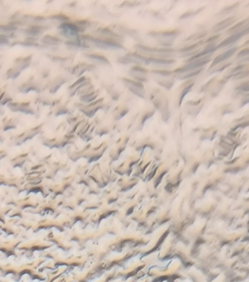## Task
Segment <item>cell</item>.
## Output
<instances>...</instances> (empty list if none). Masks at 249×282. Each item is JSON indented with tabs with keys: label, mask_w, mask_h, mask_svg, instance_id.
Wrapping results in <instances>:
<instances>
[{
	"label": "cell",
	"mask_w": 249,
	"mask_h": 282,
	"mask_svg": "<svg viewBox=\"0 0 249 282\" xmlns=\"http://www.w3.org/2000/svg\"><path fill=\"white\" fill-rule=\"evenodd\" d=\"M248 22H249V18H246L245 20H242V21L238 22L237 23H236V24H235L234 26H232L231 28H230V29H229L228 30V32H229V33L235 32H239V30H242V29H241V28L242 26H245V23H246Z\"/></svg>",
	"instance_id": "obj_12"
},
{
	"label": "cell",
	"mask_w": 249,
	"mask_h": 282,
	"mask_svg": "<svg viewBox=\"0 0 249 282\" xmlns=\"http://www.w3.org/2000/svg\"><path fill=\"white\" fill-rule=\"evenodd\" d=\"M86 78L85 77H81L80 78L78 79L76 82H75L72 85H71L70 87H69V89H73V88L76 87V86L77 85H81L82 83H83V82L85 81Z\"/></svg>",
	"instance_id": "obj_35"
},
{
	"label": "cell",
	"mask_w": 249,
	"mask_h": 282,
	"mask_svg": "<svg viewBox=\"0 0 249 282\" xmlns=\"http://www.w3.org/2000/svg\"><path fill=\"white\" fill-rule=\"evenodd\" d=\"M215 78H211L210 79V80H208L204 85H202L201 88V89H200V92L201 93H202V92H205L209 87V86L210 85V84L214 81Z\"/></svg>",
	"instance_id": "obj_37"
},
{
	"label": "cell",
	"mask_w": 249,
	"mask_h": 282,
	"mask_svg": "<svg viewBox=\"0 0 249 282\" xmlns=\"http://www.w3.org/2000/svg\"><path fill=\"white\" fill-rule=\"evenodd\" d=\"M131 72L133 73H142V74H146L148 72V71L144 68L143 67H140V66H133L131 67L130 69Z\"/></svg>",
	"instance_id": "obj_27"
},
{
	"label": "cell",
	"mask_w": 249,
	"mask_h": 282,
	"mask_svg": "<svg viewBox=\"0 0 249 282\" xmlns=\"http://www.w3.org/2000/svg\"><path fill=\"white\" fill-rule=\"evenodd\" d=\"M237 20L236 17L231 16L226 19L221 21L220 22L217 23L216 24L213 26L212 29V31L213 33H217L220 31H222L224 29H226L228 26H231L234 24Z\"/></svg>",
	"instance_id": "obj_7"
},
{
	"label": "cell",
	"mask_w": 249,
	"mask_h": 282,
	"mask_svg": "<svg viewBox=\"0 0 249 282\" xmlns=\"http://www.w3.org/2000/svg\"><path fill=\"white\" fill-rule=\"evenodd\" d=\"M65 44L67 46L72 47L79 48V49H87L89 48V46L87 44L81 43L79 40L77 41H68L65 43Z\"/></svg>",
	"instance_id": "obj_14"
},
{
	"label": "cell",
	"mask_w": 249,
	"mask_h": 282,
	"mask_svg": "<svg viewBox=\"0 0 249 282\" xmlns=\"http://www.w3.org/2000/svg\"><path fill=\"white\" fill-rule=\"evenodd\" d=\"M154 113V112H149L148 114H147V115H145L144 118L143 119V122H144L146 120H147V118H150L152 116H153Z\"/></svg>",
	"instance_id": "obj_47"
},
{
	"label": "cell",
	"mask_w": 249,
	"mask_h": 282,
	"mask_svg": "<svg viewBox=\"0 0 249 282\" xmlns=\"http://www.w3.org/2000/svg\"><path fill=\"white\" fill-rule=\"evenodd\" d=\"M249 76V71H240L239 72H237L236 73L234 74V78L235 79H240L246 78Z\"/></svg>",
	"instance_id": "obj_26"
},
{
	"label": "cell",
	"mask_w": 249,
	"mask_h": 282,
	"mask_svg": "<svg viewBox=\"0 0 249 282\" xmlns=\"http://www.w3.org/2000/svg\"><path fill=\"white\" fill-rule=\"evenodd\" d=\"M204 8H205L204 6L202 7L198 8V9H197L196 11H189V12H185L180 17V20H184L186 18H188L190 17L196 16L197 14L200 13L202 11H203V9H204Z\"/></svg>",
	"instance_id": "obj_18"
},
{
	"label": "cell",
	"mask_w": 249,
	"mask_h": 282,
	"mask_svg": "<svg viewBox=\"0 0 249 282\" xmlns=\"http://www.w3.org/2000/svg\"><path fill=\"white\" fill-rule=\"evenodd\" d=\"M202 70V69H200V70H198L197 71H195L194 72H191V73H188L187 74H185V75H184L183 77H180L179 79H181V80H184V79H187L190 78H192L193 77L196 76L198 75L201 72Z\"/></svg>",
	"instance_id": "obj_28"
},
{
	"label": "cell",
	"mask_w": 249,
	"mask_h": 282,
	"mask_svg": "<svg viewBox=\"0 0 249 282\" xmlns=\"http://www.w3.org/2000/svg\"><path fill=\"white\" fill-rule=\"evenodd\" d=\"M64 83H65V82H62V83H60L59 85H56V86L54 87V88H53V89H52L50 91V92H51V93H55L56 92H57V91H58L59 89L60 88V87H61V85H62V84H64Z\"/></svg>",
	"instance_id": "obj_42"
},
{
	"label": "cell",
	"mask_w": 249,
	"mask_h": 282,
	"mask_svg": "<svg viewBox=\"0 0 249 282\" xmlns=\"http://www.w3.org/2000/svg\"><path fill=\"white\" fill-rule=\"evenodd\" d=\"M249 47L248 48V47L245 48L244 49H243L242 50H241L239 53L237 54V55H236V59H239L244 58V57L249 55Z\"/></svg>",
	"instance_id": "obj_32"
},
{
	"label": "cell",
	"mask_w": 249,
	"mask_h": 282,
	"mask_svg": "<svg viewBox=\"0 0 249 282\" xmlns=\"http://www.w3.org/2000/svg\"><path fill=\"white\" fill-rule=\"evenodd\" d=\"M157 83L159 85L163 87L166 90H170L174 84V82L172 80H158Z\"/></svg>",
	"instance_id": "obj_22"
},
{
	"label": "cell",
	"mask_w": 249,
	"mask_h": 282,
	"mask_svg": "<svg viewBox=\"0 0 249 282\" xmlns=\"http://www.w3.org/2000/svg\"><path fill=\"white\" fill-rule=\"evenodd\" d=\"M246 65L245 64H240V65H239L237 66H236L235 68H234L233 70H232V71L231 72L232 73H234V72H237V71H240L241 70H242L243 68H244L245 67Z\"/></svg>",
	"instance_id": "obj_40"
},
{
	"label": "cell",
	"mask_w": 249,
	"mask_h": 282,
	"mask_svg": "<svg viewBox=\"0 0 249 282\" xmlns=\"http://www.w3.org/2000/svg\"><path fill=\"white\" fill-rule=\"evenodd\" d=\"M135 78L141 82H145L147 81V78H145V77H143L140 76H138V75L135 76Z\"/></svg>",
	"instance_id": "obj_44"
},
{
	"label": "cell",
	"mask_w": 249,
	"mask_h": 282,
	"mask_svg": "<svg viewBox=\"0 0 249 282\" xmlns=\"http://www.w3.org/2000/svg\"><path fill=\"white\" fill-rule=\"evenodd\" d=\"M42 42L44 44L50 45H57L60 42V40L56 37L51 36L50 35H46L43 38Z\"/></svg>",
	"instance_id": "obj_10"
},
{
	"label": "cell",
	"mask_w": 249,
	"mask_h": 282,
	"mask_svg": "<svg viewBox=\"0 0 249 282\" xmlns=\"http://www.w3.org/2000/svg\"><path fill=\"white\" fill-rule=\"evenodd\" d=\"M53 61H59V62H64V61H66L67 60V59L65 58V57H56V56H54L53 57V59H52Z\"/></svg>",
	"instance_id": "obj_43"
},
{
	"label": "cell",
	"mask_w": 249,
	"mask_h": 282,
	"mask_svg": "<svg viewBox=\"0 0 249 282\" xmlns=\"http://www.w3.org/2000/svg\"><path fill=\"white\" fill-rule=\"evenodd\" d=\"M244 59H242V60H240V61H239L238 64L239 65H240L243 62H249V57H244Z\"/></svg>",
	"instance_id": "obj_49"
},
{
	"label": "cell",
	"mask_w": 249,
	"mask_h": 282,
	"mask_svg": "<svg viewBox=\"0 0 249 282\" xmlns=\"http://www.w3.org/2000/svg\"><path fill=\"white\" fill-rule=\"evenodd\" d=\"M25 32L29 35H31V36H35V35H37L38 34H39L40 33H41L40 31H39V30H37L36 29H33L32 28H30L29 29H26L25 30Z\"/></svg>",
	"instance_id": "obj_34"
},
{
	"label": "cell",
	"mask_w": 249,
	"mask_h": 282,
	"mask_svg": "<svg viewBox=\"0 0 249 282\" xmlns=\"http://www.w3.org/2000/svg\"><path fill=\"white\" fill-rule=\"evenodd\" d=\"M50 19L61 20V21H67L69 20V17L64 14H55L49 17Z\"/></svg>",
	"instance_id": "obj_30"
},
{
	"label": "cell",
	"mask_w": 249,
	"mask_h": 282,
	"mask_svg": "<svg viewBox=\"0 0 249 282\" xmlns=\"http://www.w3.org/2000/svg\"><path fill=\"white\" fill-rule=\"evenodd\" d=\"M201 101H202V99H198L197 101H188L186 104H187V105H191V106H197V105H199L201 103Z\"/></svg>",
	"instance_id": "obj_41"
},
{
	"label": "cell",
	"mask_w": 249,
	"mask_h": 282,
	"mask_svg": "<svg viewBox=\"0 0 249 282\" xmlns=\"http://www.w3.org/2000/svg\"><path fill=\"white\" fill-rule=\"evenodd\" d=\"M135 47L137 49H140L141 50H143L148 53H158V50H159V49L157 47L145 46L142 44H137Z\"/></svg>",
	"instance_id": "obj_20"
},
{
	"label": "cell",
	"mask_w": 249,
	"mask_h": 282,
	"mask_svg": "<svg viewBox=\"0 0 249 282\" xmlns=\"http://www.w3.org/2000/svg\"><path fill=\"white\" fill-rule=\"evenodd\" d=\"M43 20H44V18L42 16H37L35 18V20H37V21H41Z\"/></svg>",
	"instance_id": "obj_51"
},
{
	"label": "cell",
	"mask_w": 249,
	"mask_h": 282,
	"mask_svg": "<svg viewBox=\"0 0 249 282\" xmlns=\"http://www.w3.org/2000/svg\"><path fill=\"white\" fill-rule=\"evenodd\" d=\"M231 63L227 64H226V65H224V66H222V67L219 68V69H218V70H216V71H214L212 72V73H211V74H213V73H219V72H222V71H224L225 69H226L227 68H228V67H229V66H231Z\"/></svg>",
	"instance_id": "obj_39"
},
{
	"label": "cell",
	"mask_w": 249,
	"mask_h": 282,
	"mask_svg": "<svg viewBox=\"0 0 249 282\" xmlns=\"http://www.w3.org/2000/svg\"><path fill=\"white\" fill-rule=\"evenodd\" d=\"M248 103H249V95H247V97H246V98L244 99L243 100V101H242V105H241V106H244V105L247 104Z\"/></svg>",
	"instance_id": "obj_46"
},
{
	"label": "cell",
	"mask_w": 249,
	"mask_h": 282,
	"mask_svg": "<svg viewBox=\"0 0 249 282\" xmlns=\"http://www.w3.org/2000/svg\"><path fill=\"white\" fill-rule=\"evenodd\" d=\"M248 33H249V27L246 28L243 30L234 33L233 34H232L231 35H230L225 39L224 40L219 44H218L217 46L218 49L233 44L234 43L236 42V41L242 38L243 37H244L245 35H246Z\"/></svg>",
	"instance_id": "obj_4"
},
{
	"label": "cell",
	"mask_w": 249,
	"mask_h": 282,
	"mask_svg": "<svg viewBox=\"0 0 249 282\" xmlns=\"http://www.w3.org/2000/svg\"><path fill=\"white\" fill-rule=\"evenodd\" d=\"M103 99H104L103 98L99 99V100H97V101H94L93 103H91V104L89 105V106H93V105H96V104H98V103H100V102H101V101H103Z\"/></svg>",
	"instance_id": "obj_48"
},
{
	"label": "cell",
	"mask_w": 249,
	"mask_h": 282,
	"mask_svg": "<svg viewBox=\"0 0 249 282\" xmlns=\"http://www.w3.org/2000/svg\"><path fill=\"white\" fill-rule=\"evenodd\" d=\"M122 80L125 83V85H130L131 87H133L137 88L138 89L143 90L144 85L141 83H139L138 82L135 81V80H132L130 79L127 78H122Z\"/></svg>",
	"instance_id": "obj_11"
},
{
	"label": "cell",
	"mask_w": 249,
	"mask_h": 282,
	"mask_svg": "<svg viewBox=\"0 0 249 282\" xmlns=\"http://www.w3.org/2000/svg\"><path fill=\"white\" fill-rule=\"evenodd\" d=\"M37 88L34 87H30L28 88L26 90H24V91H23V92H25L26 93H28V92H29L30 91H37Z\"/></svg>",
	"instance_id": "obj_45"
},
{
	"label": "cell",
	"mask_w": 249,
	"mask_h": 282,
	"mask_svg": "<svg viewBox=\"0 0 249 282\" xmlns=\"http://www.w3.org/2000/svg\"><path fill=\"white\" fill-rule=\"evenodd\" d=\"M194 84H195L194 83H190L189 85H187V87H185V88L183 89V92H181V95H180V99H179V106H180L181 105L182 103H183V101L184 100L185 96L189 93V92H190V90L192 89V88L194 85Z\"/></svg>",
	"instance_id": "obj_17"
},
{
	"label": "cell",
	"mask_w": 249,
	"mask_h": 282,
	"mask_svg": "<svg viewBox=\"0 0 249 282\" xmlns=\"http://www.w3.org/2000/svg\"><path fill=\"white\" fill-rule=\"evenodd\" d=\"M235 90L242 92H249V81L243 83L239 86H237L235 88Z\"/></svg>",
	"instance_id": "obj_29"
},
{
	"label": "cell",
	"mask_w": 249,
	"mask_h": 282,
	"mask_svg": "<svg viewBox=\"0 0 249 282\" xmlns=\"http://www.w3.org/2000/svg\"><path fill=\"white\" fill-rule=\"evenodd\" d=\"M180 34V32L178 30H168L165 32H155L152 31L148 33V35L154 38H163V39H174L175 38L178 37Z\"/></svg>",
	"instance_id": "obj_5"
},
{
	"label": "cell",
	"mask_w": 249,
	"mask_h": 282,
	"mask_svg": "<svg viewBox=\"0 0 249 282\" xmlns=\"http://www.w3.org/2000/svg\"><path fill=\"white\" fill-rule=\"evenodd\" d=\"M12 101V99L6 98V99H5L4 100H3V101H2L1 104H2V105H5V104H6L7 102H8V101Z\"/></svg>",
	"instance_id": "obj_50"
},
{
	"label": "cell",
	"mask_w": 249,
	"mask_h": 282,
	"mask_svg": "<svg viewBox=\"0 0 249 282\" xmlns=\"http://www.w3.org/2000/svg\"><path fill=\"white\" fill-rule=\"evenodd\" d=\"M61 29L62 34L68 38L78 37L80 28L76 25L70 23H64L59 27Z\"/></svg>",
	"instance_id": "obj_3"
},
{
	"label": "cell",
	"mask_w": 249,
	"mask_h": 282,
	"mask_svg": "<svg viewBox=\"0 0 249 282\" xmlns=\"http://www.w3.org/2000/svg\"><path fill=\"white\" fill-rule=\"evenodd\" d=\"M97 32L98 33H100L101 34H103V35H105L106 36L111 37L115 38H120L121 39V37L119 35H117L116 33L112 32L110 30H109V29H107V28H100L97 30Z\"/></svg>",
	"instance_id": "obj_19"
},
{
	"label": "cell",
	"mask_w": 249,
	"mask_h": 282,
	"mask_svg": "<svg viewBox=\"0 0 249 282\" xmlns=\"http://www.w3.org/2000/svg\"><path fill=\"white\" fill-rule=\"evenodd\" d=\"M118 62L119 64H122V65H129L131 64H141L140 62H139L133 59L131 57H127L126 56H121L118 57Z\"/></svg>",
	"instance_id": "obj_13"
},
{
	"label": "cell",
	"mask_w": 249,
	"mask_h": 282,
	"mask_svg": "<svg viewBox=\"0 0 249 282\" xmlns=\"http://www.w3.org/2000/svg\"><path fill=\"white\" fill-rule=\"evenodd\" d=\"M206 35H207V33H198V34H195L194 35H190V37H189L187 38H186L185 39V41H189V40H196L200 39L202 38L203 37H204Z\"/></svg>",
	"instance_id": "obj_31"
},
{
	"label": "cell",
	"mask_w": 249,
	"mask_h": 282,
	"mask_svg": "<svg viewBox=\"0 0 249 282\" xmlns=\"http://www.w3.org/2000/svg\"><path fill=\"white\" fill-rule=\"evenodd\" d=\"M175 63V61L174 60L165 59L155 58V57L148 58L145 61V64L146 65L156 64V65H169Z\"/></svg>",
	"instance_id": "obj_8"
},
{
	"label": "cell",
	"mask_w": 249,
	"mask_h": 282,
	"mask_svg": "<svg viewBox=\"0 0 249 282\" xmlns=\"http://www.w3.org/2000/svg\"><path fill=\"white\" fill-rule=\"evenodd\" d=\"M175 50L174 49L171 48H159L158 50V53H171L175 52Z\"/></svg>",
	"instance_id": "obj_36"
},
{
	"label": "cell",
	"mask_w": 249,
	"mask_h": 282,
	"mask_svg": "<svg viewBox=\"0 0 249 282\" xmlns=\"http://www.w3.org/2000/svg\"><path fill=\"white\" fill-rule=\"evenodd\" d=\"M20 74V72H17V73H16L14 74V75H13V76L12 77V78L13 79L16 78L17 77H18L19 76Z\"/></svg>",
	"instance_id": "obj_52"
},
{
	"label": "cell",
	"mask_w": 249,
	"mask_h": 282,
	"mask_svg": "<svg viewBox=\"0 0 249 282\" xmlns=\"http://www.w3.org/2000/svg\"><path fill=\"white\" fill-rule=\"evenodd\" d=\"M82 39L85 41L86 43L91 44L92 45L101 49L121 50L124 49V47L120 43L112 40L97 39L87 35L83 36L82 37Z\"/></svg>",
	"instance_id": "obj_1"
},
{
	"label": "cell",
	"mask_w": 249,
	"mask_h": 282,
	"mask_svg": "<svg viewBox=\"0 0 249 282\" xmlns=\"http://www.w3.org/2000/svg\"><path fill=\"white\" fill-rule=\"evenodd\" d=\"M17 29H18V28L17 26H10L8 24H7V26H1V30L2 31H4V32H12V31L17 30Z\"/></svg>",
	"instance_id": "obj_33"
},
{
	"label": "cell",
	"mask_w": 249,
	"mask_h": 282,
	"mask_svg": "<svg viewBox=\"0 0 249 282\" xmlns=\"http://www.w3.org/2000/svg\"><path fill=\"white\" fill-rule=\"evenodd\" d=\"M126 86L128 88V89L132 94H133L134 95H135L138 97H139L141 98L144 99V97H145L144 92L143 91V90L138 89L137 88H135V87H131L130 85H126Z\"/></svg>",
	"instance_id": "obj_15"
},
{
	"label": "cell",
	"mask_w": 249,
	"mask_h": 282,
	"mask_svg": "<svg viewBox=\"0 0 249 282\" xmlns=\"http://www.w3.org/2000/svg\"><path fill=\"white\" fill-rule=\"evenodd\" d=\"M98 95H94V92H92L90 94L85 95L81 98V100L89 103V102H92V101L94 100L95 99L97 98Z\"/></svg>",
	"instance_id": "obj_24"
},
{
	"label": "cell",
	"mask_w": 249,
	"mask_h": 282,
	"mask_svg": "<svg viewBox=\"0 0 249 282\" xmlns=\"http://www.w3.org/2000/svg\"><path fill=\"white\" fill-rule=\"evenodd\" d=\"M203 43V41H200L197 43H195V44H193L191 46H187V47H184L183 49H181L179 51L181 53H187V52H189V51H191L194 49H195L197 47H198V46L201 45Z\"/></svg>",
	"instance_id": "obj_23"
},
{
	"label": "cell",
	"mask_w": 249,
	"mask_h": 282,
	"mask_svg": "<svg viewBox=\"0 0 249 282\" xmlns=\"http://www.w3.org/2000/svg\"><path fill=\"white\" fill-rule=\"evenodd\" d=\"M239 5V2H236L235 3L230 6L227 7L225 8H224V9H223L221 12L220 13H219V14L218 15H221V16H224V15H226V14H229L230 13H231L235 8L238 5Z\"/></svg>",
	"instance_id": "obj_21"
},
{
	"label": "cell",
	"mask_w": 249,
	"mask_h": 282,
	"mask_svg": "<svg viewBox=\"0 0 249 282\" xmlns=\"http://www.w3.org/2000/svg\"><path fill=\"white\" fill-rule=\"evenodd\" d=\"M213 53H211L210 55H208L207 56H203L202 57H201L198 59L191 61L187 65H186L183 67H179L178 68H177L174 70L173 72L174 73H181L184 72H187L189 71H192L194 70L197 69L198 68H200L202 66H204L208 64L210 61V59H209L210 57H211Z\"/></svg>",
	"instance_id": "obj_2"
},
{
	"label": "cell",
	"mask_w": 249,
	"mask_h": 282,
	"mask_svg": "<svg viewBox=\"0 0 249 282\" xmlns=\"http://www.w3.org/2000/svg\"><path fill=\"white\" fill-rule=\"evenodd\" d=\"M125 56L127 57H131L133 59L135 60L138 61L139 62H140L141 64H142L143 62H145L147 59V57H144L143 56L136 53H128Z\"/></svg>",
	"instance_id": "obj_16"
},
{
	"label": "cell",
	"mask_w": 249,
	"mask_h": 282,
	"mask_svg": "<svg viewBox=\"0 0 249 282\" xmlns=\"http://www.w3.org/2000/svg\"><path fill=\"white\" fill-rule=\"evenodd\" d=\"M221 34H217V35H213L211 37H210L209 39L206 40V43H212L214 41H215L216 40H217L218 39H219L220 37H221Z\"/></svg>",
	"instance_id": "obj_38"
},
{
	"label": "cell",
	"mask_w": 249,
	"mask_h": 282,
	"mask_svg": "<svg viewBox=\"0 0 249 282\" xmlns=\"http://www.w3.org/2000/svg\"><path fill=\"white\" fill-rule=\"evenodd\" d=\"M238 49H239L238 47H233L229 50L226 51L225 52L223 53H221L218 56H217L213 61L211 65H210V68H212L214 66H216L217 65L223 62V61H225L230 58L235 53H236Z\"/></svg>",
	"instance_id": "obj_6"
},
{
	"label": "cell",
	"mask_w": 249,
	"mask_h": 282,
	"mask_svg": "<svg viewBox=\"0 0 249 282\" xmlns=\"http://www.w3.org/2000/svg\"><path fill=\"white\" fill-rule=\"evenodd\" d=\"M151 72L154 74H159L162 76H169L173 73V71L169 70H153Z\"/></svg>",
	"instance_id": "obj_25"
},
{
	"label": "cell",
	"mask_w": 249,
	"mask_h": 282,
	"mask_svg": "<svg viewBox=\"0 0 249 282\" xmlns=\"http://www.w3.org/2000/svg\"><path fill=\"white\" fill-rule=\"evenodd\" d=\"M85 56L88 59L98 61L102 64H110L109 61L107 59L105 56L102 55H97V54H85Z\"/></svg>",
	"instance_id": "obj_9"
}]
</instances>
